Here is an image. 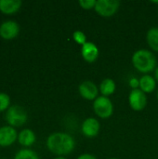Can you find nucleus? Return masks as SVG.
Wrapping results in <instances>:
<instances>
[{
	"instance_id": "a211bd4d",
	"label": "nucleus",
	"mask_w": 158,
	"mask_h": 159,
	"mask_svg": "<svg viewBox=\"0 0 158 159\" xmlns=\"http://www.w3.org/2000/svg\"><path fill=\"white\" fill-rule=\"evenodd\" d=\"M10 98L7 93L0 92V112H3L9 108Z\"/></svg>"
},
{
	"instance_id": "f03ea898",
	"label": "nucleus",
	"mask_w": 158,
	"mask_h": 159,
	"mask_svg": "<svg viewBox=\"0 0 158 159\" xmlns=\"http://www.w3.org/2000/svg\"><path fill=\"white\" fill-rule=\"evenodd\" d=\"M134 68L140 73L148 74L156 69V58L148 49H139L134 52L131 58Z\"/></svg>"
},
{
	"instance_id": "393cba45",
	"label": "nucleus",
	"mask_w": 158,
	"mask_h": 159,
	"mask_svg": "<svg viewBox=\"0 0 158 159\" xmlns=\"http://www.w3.org/2000/svg\"><path fill=\"white\" fill-rule=\"evenodd\" d=\"M152 3H154V4H156V5H158V1H152Z\"/></svg>"
},
{
	"instance_id": "9d476101",
	"label": "nucleus",
	"mask_w": 158,
	"mask_h": 159,
	"mask_svg": "<svg viewBox=\"0 0 158 159\" xmlns=\"http://www.w3.org/2000/svg\"><path fill=\"white\" fill-rule=\"evenodd\" d=\"M18 133L13 127L4 126L0 128V146L7 147L18 140Z\"/></svg>"
},
{
	"instance_id": "4468645a",
	"label": "nucleus",
	"mask_w": 158,
	"mask_h": 159,
	"mask_svg": "<svg viewBox=\"0 0 158 159\" xmlns=\"http://www.w3.org/2000/svg\"><path fill=\"white\" fill-rule=\"evenodd\" d=\"M156 88V80L150 75H144L140 78V89L146 93H152Z\"/></svg>"
},
{
	"instance_id": "9b49d317",
	"label": "nucleus",
	"mask_w": 158,
	"mask_h": 159,
	"mask_svg": "<svg viewBox=\"0 0 158 159\" xmlns=\"http://www.w3.org/2000/svg\"><path fill=\"white\" fill-rule=\"evenodd\" d=\"M99 54V48L93 42H87L81 48V55L87 62L92 63L96 61Z\"/></svg>"
},
{
	"instance_id": "2eb2a0df",
	"label": "nucleus",
	"mask_w": 158,
	"mask_h": 159,
	"mask_svg": "<svg viewBox=\"0 0 158 159\" xmlns=\"http://www.w3.org/2000/svg\"><path fill=\"white\" fill-rule=\"evenodd\" d=\"M99 89H100V92L102 94V96L108 97L115 93V91L116 89V85L113 79L105 78L101 82Z\"/></svg>"
},
{
	"instance_id": "aec40b11",
	"label": "nucleus",
	"mask_w": 158,
	"mask_h": 159,
	"mask_svg": "<svg viewBox=\"0 0 158 159\" xmlns=\"http://www.w3.org/2000/svg\"><path fill=\"white\" fill-rule=\"evenodd\" d=\"M96 3H97L96 0H80L78 2L80 7H82L83 9H86V10L94 9Z\"/></svg>"
},
{
	"instance_id": "cd10ccee",
	"label": "nucleus",
	"mask_w": 158,
	"mask_h": 159,
	"mask_svg": "<svg viewBox=\"0 0 158 159\" xmlns=\"http://www.w3.org/2000/svg\"><path fill=\"white\" fill-rule=\"evenodd\" d=\"M157 12H158V8H157Z\"/></svg>"
},
{
	"instance_id": "f3484780",
	"label": "nucleus",
	"mask_w": 158,
	"mask_h": 159,
	"mask_svg": "<svg viewBox=\"0 0 158 159\" xmlns=\"http://www.w3.org/2000/svg\"><path fill=\"white\" fill-rule=\"evenodd\" d=\"M14 159H40L38 155L31 149H21L15 155Z\"/></svg>"
},
{
	"instance_id": "39448f33",
	"label": "nucleus",
	"mask_w": 158,
	"mask_h": 159,
	"mask_svg": "<svg viewBox=\"0 0 158 159\" xmlns=\"http://www.w3.org/2000/svg\"><path fill=\"white\" fill-rule=\"evenodd\" d=\"M120 7V2L118 0H98L95 6V11L104 18L114 16Z\"/></svg>"
},
{
	"instance_id": "f8f14e48",
	"label": "nucleus",
	"mask_w": 158,
	"mask_h": 159,
	"mask_svg": "<svg viewBox=\"0 0 158 159\" xmlns=\"http://www.w3.org/2000/svg\"><path fill=\"white\" fill-rule=\"evenodd\" d=\"M20 0H0V11L10 15L16 13L21 7Z\"/></svg>"
},
{
	"instance_id": "dca6fc26",
	"label": "nucleus",
	"mask_w": 158,
	"mask_h": 159,
	"mask_svg": "<svg viewBox=\"0 0 158 159\" xmlns=\"http://www.w3.org/2000/svg\"><path fill=\"white\" fill-rule=\"evenodd\" d=\"M146 40L150 48L158 52V27H152L148 30Z\"/></svg>"
},
{
	"instance_id": "bb28decb",
	"label": "nucleus",
	"mask_w": 158,
	"mask_h": 159,
	"mask_svg": "<svg viewBox=\"0 0 158 159\" xmlns=\"http://www.w3.org/2000/svg\"><path fill=\"white\" fill-rule=\"evenodd\" d=\"M110 159H118V158H110Z\"/></svg>"
},
{
	"instance_id": "a878e982",
	"label": "nucleus",
	"mask_w": 158,
	"mask_h": 159,
	"mask_svg": "<svg viewBox=\"0 0 158 159\" xmlns=\"http://www.w3.org/2000/svg\"><path fill=\"white\" fill-rule=\"evenodd\" d=\"M156 97H157V100H158V91H157V95H156Z\"/></svg>"
},
{
	"instance_id": "412c9836",
	"label": "nucleus",
	"mask_w": 158,
	"mask_h": 159,
	"mask_svg": "<svg viewBox=\"0 0 158 159\" xmlns=\"http://www.w3.org/2000/svg\"><path fill=\"white\" fill-rule=\"evenodd\" d=\"M129 85L132 89H140V79L136 78V77H132L129 79Z\"/></svg>"
},
{
	"instance_id": "ddd939ff",
	"label": "nucleus",
	"mask_w": 158,
	"mask_h": 159,
	"mask_svg": "<svg viewBox=\"0 0 158 159\" xmlns=\"http://www.w3.org/2000/svg\"><path fill=\"white\" fill-rule=\"evenodd\" d=\"M35 140H36V136H35L34 132L30 129H22L18 135L19 143L25 147L32 146L35 143Z\"/></svg>"
},
{
	"instance_id": "1a4fd4ad",
	"label": "nucleus",
	"mask_w": 158,
	"mask_h": 159,
	"mask_svg": "<svg viewBox=\"0 0 158 159\" xmlns=\"http://www.w3.org/2000/svg\"><path fill=\"white\" fill-rule=\"evenodd\" d=\"M100 129L101 124L99 120L94 117H88L87 119H85L81 127L83 135L88 138L96 137L100 132Z\"/></svg>"
},
{
	"instance_id": "4be33fe9",
	"label": "nucleus",
	"mask_w": 158,
	"mask_h": 159,
	"mask_svg": "<svg viewBox=\"0 0 158 159\" xmlns=\"http://www.w3.org/2000/svg\"><path fill=\"white\" fill-rule=\"evenodd\" d=\"M77 159H98L95 156H93V155H91V154H88V153H86V154H82V155H80Z\"/></svg>"
},
{
	"instance_id": "f257e3e1",
	"label": "nucleus",
	"mask_w": 158,
	"mask_h": 159,
	"mask_svg": "<svg viewBox=\"0 0 158 159\" xmlns=\"http://www.w3.org/2000/svg\"><path fill=\"white\" fill-rule=\"evenodd\" d=\"M47 147L56 156H66L74 150L75 141L66 132H54L47 137Z\"/></svg>"
},
{
	"instance_id": "0eeeda50",
	"label": "nucleus",
	"mask_w": 158,
	"mask_h": 159,
	"mask_svg": "<svg viewBox=\"0 0 158 159\" xmlns=\"http://www.w3.org/2000/svg\"><path fill=\"white\" fill-rule=\"evenodd\" d=\"M78 90L80 96L88 101H95L99 97L100 89L97 85L90 80H86L82 82L78 88Z\"/></svg>"
},
{
	"instance_id": "7ed1b4c3",
	"label": "nucleus",
	"mask_w": 158,
	"mask_h": 159,
	"mask_svg": "<svg viewBox=\"0 0 158 159\" xmlns=\"http://www.w3.org/2000/svg\"><path fill=\"white\" fill-rule=\"evenodd\" d=\"M28 115L25 109L20 105L9 106L6 113V120L10 127H20L26 123Z\"/></svg>"
},
{
	"instance_id": "6e6552de",
	"label": "nucleus",
	"mask_w": 158,
	"mask_h": 159,
	"mask_svg": "<svg viewBox=\"0 0 158 159\" xmlns=\"http://www.w3.org/2000/svg\"><path fill=\"white\" fill-rule=\"evenodd\" d=\"M20 33V26L15 20H6L0 25V36L6 40L15 38Z\"/></svg>"
},
{
	"instance_id": "5701e85b",
	"label": "nucleus",
	"mask_w": 158,
	"mask_h": 159,
	"mask_svg": "<svg viewBox=\"0 0 158 159\" xmlns=\"http://www.w3.org/2000/svg\"><path fill=\"white\" fill-rule=\"evenodd\" d=\"M155 78H156V82H158V66L156 67V69L155 70Z\"/></svg>"
},
{
	"instance_id": "20e7f679",
	"label": "nucleus",
	"mask_w": 158,
	"mask_h": 159,
	"mask_svg": "<svg viewBox=\"0 0 158 159\" xmlns=\"http://www.w3.org/2000/svg\"><path fill=\"white\" fill-rule=\"evenodd\" d=\"M93 110L98 117L106 119L114 114V104L108 97L100 96L93 102Z\"/></svg>"
},
{
	"instance_id": "423d86ee",
	"label": "nucleus",
	"mask_w": 158,
	"mask_h": 159,
	"mask_svg": "<svg viewBox=\"0 0 158 159\" xmlns=\"http://www.w3.org/2000/svg\"><path fill=\"white\" fill-rule=\"evenodd\" d=\"M129 103L132 110L136 112L142 111L147 105L146 94L140 89H132L129 95Z\"/></svg>"
},
{
	"instance_id": "6ab92c4d",
	"label": "nucleus",
	"mask_w": 158,
	"mask_h": 159,
	"mask_svg": "<svg viewBox=\"0 0 158 159\" xmlns=\"http://www.w3.org/2000/svg\"><path fill=\"white\" fill-rule=\"evenodd\" d=\"M73 38L77 44H79L81 46H83L84 44H86L88 42L87 41V35L81 31H75L73 34Z\"/></svg>"
},
{
	"instance_id": "b1692460",
	"label": "nucleus",
	"mask_w": 158,
	"mask_h": 159,
	"mask_svg": "<svg viewBox=\"0 0 158 159\" xmlns=\"http://www.w3.org/2000/svg\"><path fill=\"white\" fill-rule=\"evenodd\" d=\"M54 159H67V158H65V157H56V158H54Z\"/></svg>"
}]
</instances>
